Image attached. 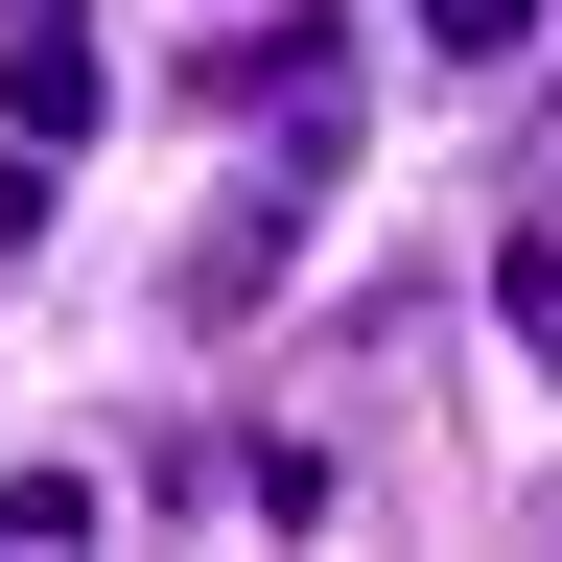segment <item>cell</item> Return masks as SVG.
I'll list each match as a JSON object with an SVG mask.
<instances>
[{"instance_id": "cell-1", "label": "cell", "mask_w": 562, "mask_h": 562, "mask_svg": "<svg viewBox=\"0 0 562 562\" xmlns=\"http://www.w3.org/2000/svg\"><path fill=\"white\" fill-rule=\"evenodd\" d=\"M0 117H24V140H94V117H117V70H94L70 0H47V24H0Z\"/></svg>"}, {"instance_id": "cell-2", "label": "cell", "mask_w": 562, "mask_h": 562, "mask_svg": "<svg viewBox=\"0 0 562 562\" xmlns=\"http://www.w3.org/2000/svg\"><path fill=\"white\" fill-rule=\"evenodd\" d=\"M422 47H446V70H516V47H539V0H422Z\"/></svg>"}, {"instance_id": "cell-3", "label": "cell", "mask_w": 562, "mask_h": 562, "mask_svg": "<svg viewBox=\"0 0 562 562\" xmlns=\"http://www.w3.org/2000/svg\"><path fill=\"white\" fill-rule=\"evenodd\" d=\"M47 165H70V140H24V117H0V258L47 235Z\"/></svg>"}, {"instance_id": "cell-4", "label": "cell", "mask_w": 562, "mask_h": 562, "mask_svg": "<svg viewBox=\"0 0 562 562\" xmlns=\"http://www.w3.org/2000/svg\"><path fill=\"white\" fill-rule=\"evenodd\" d=\"M0 24H47V0H0Z\"/></svg>"}]
</instances>
